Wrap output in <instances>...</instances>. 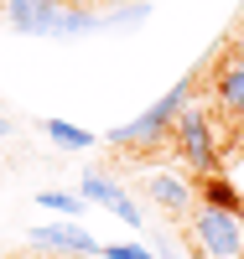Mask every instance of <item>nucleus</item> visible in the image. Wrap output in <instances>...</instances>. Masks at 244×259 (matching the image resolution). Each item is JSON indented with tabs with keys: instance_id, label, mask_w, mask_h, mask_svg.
Here are the masks:
<instances>
[{
	"instance_id": "f257e3e1",
	"label": "nucleus",
	"mask_w": 244,
	"mask_h": 259,
	"mask_svg": "<svg viewBox=\"0 0 244 259\" xmlns=\"http://www.w3.org/2000/svg\"><path fill=\"white\" fill-rule=\"evenodd\" d=\"M192 89H197V73L177 78L171 89H166V94H161V99L146 109V114H135L130 124H120V130H109V145H115V150H146V145L166 140V135H171V124H177V114L187 109Z\"/></svg>"
},
{
	"instance_id": "f03ea898",
	"label": "nucleus",
	"mask_w": 244,
	"mask_h": 259,
	"mask_svg": "<svg viewBox=\"0 0 244 259\" xmlns=\"http://www.w3.org/2000/svg\"><path fill=\"white\" fill-rule=\"evenodd\" d=\"M192 239H197V249L208 259H244V223H239V212L197 202L192 207Z\"/></svg>"
},
{
	"instance_id": "7ed1b4c3",
	"label": "nucleus",
	"mask_w": 244,
	"mask_h": 259,
	"mask_svg": "<svg viewBox=\"0 0 244 259\" xmlns=\"http://www.w3.org/2000/svg\"><path fill=\"white\" fill-rule=\"evenodd\" d=\"M171 145L177 156H182L197 177H208V171H218V140H213V124L203 109H182L171 124Z\"/></svg>"
},
{
	"instance_id": "20e7f679",
	"label": "nucleus",
	"mask_w": 244,
	"mask_h": 259,
	"mask_svg": "<svg viewBox=\"0 0 244 259\" xmlns=\"http://www.w3.org/2000/svg\"><path fill=\"white\" fill-rule=\"evenodd\" d=\"M26 244L31 249H52V254H68V259H99V239L88 228H78V223H42V228H31L26 233Z\"/></svg>"
},
{
	"instance_id": "39448f33",
	"label": "nucleus",
	"mask_w": 244,
	"mask_h": 259,
	"mask_svg": "<svg viewBox=\"0 0 244 259\" xmlns=\"http://www.w3.org/2000/svg\"><path fill=\"white\" fill-rule=\"evenodd\" d=\"M62 16H68L62 0H11V6H6L11 31H26V36H57Z\"/></svg>"
},
{
	"instance_id": "423d86ee",
	"label": "nucleus",
	"mask_w": 244,
	"mask_h": 259,
	"mask_svg": "<svg viewBox=\"0 0 244 259\" xmlns=\"http://www.w3.org/2000/svg\"><path fill=\"white\" fill-rule=\"evenodd\" d=\"M141 187H146V197L156 202V207L177 212V218H192V187L182 177H171V171H146Z\"/></svg>"
},
{
	"instance_id": "0eeeda50",
	"label": "nucleus",
	"mask_w": 244,
	"mask_h": 259,
	"mask_svg": "<svg viewBox=\"0 0 244 259\" xmlns=\"http://www.w3.org/2000/svg\"><path fill=\"white\" fill-rule=\"evenodd\" d=\"M213 94L224 104V114H244V52H224L213 78Z\"/></svg>"
},
{
	"instance_id": "6e6552de",
	"label": "nucleus",
	"mask_w": 244,
	"mask_h": 259,
	"mask_svg": "<svg viewBox=\"0 0 244 259\" xmlns=\"http://www.w3.org/2000/svg\"><path fill=\"white\" fill-rule=\"evenodd\" d=\"M197 197H203L208 207H224V212H244L239 202V187L224 177V171H208V177H197Z\"/></svg>"
},
{
	"instance_id": "1a4fd4ad",
	"label": "nucleus",
	"mask_w": 244,
	"mask_h": 259,
	"mask_svg": "<svg viewBox=\"0 0 244 259\" xmlns=\"http://www.w3.org/2000/svg\"><path fill=\"white\" fill-rule=\"evenodd\" d=\"M42 135H47L52 145H62V150H88V145H99V135H88V130H78V124H68V119H42Z\"/></svg>"
},
{
	"instance_id": "9d476101",
	"label": "nucleus",
	"mask_w": 244,
	"mask_h": 259,
	"mask_svg": "<svg viewBox=\"0 0 244 259\" xmlns=\"http://www.w3.org/2000/svg\"><path fill=\"white\" fill-rule=\"evenodd\" d=\"M120 192H125V187H120L115 177H104L99 166H94V171H83V197H88V202H104V207H109Z\"/></svg>"
},
{
	"instance_id": "9b49d317",
	"label": "nucleus",
	"mask_w": 244,
	"mask_h": 259,
	"mask_svg": "<svg viewBox=\"0 0 244 259\" xmlns=\"http://www.w3.org/2000/svg\"><path fill=\"white\" fill-rule=\"evenodd\" d=\"M37 202L42 207H52V212H83V192H37Z\"/></svg>"
},
{
	"instance_id": "f8f14e48",
	"label": "nucleus",
	"mask_w": 244,
	"mask_h": 259,
	"mask_svg": "<svg viewBox=\"0 0 244 259\" xmlns=\"http://www.w3.org/2000/svg\"><path fill=\"white\" fill-rule=\"evenodd\" d=\"M109 212H115L120 223H130V228H146V212L135 207V197H125V192H120L115 202H109Z\"/></svg>"
},
{
	"instance_id": "ddd939ff",
	"label": "nucleus",
	"mask_w": 244,
	"mask_h": 259,
	"mask_svg": "<svg viewBox=\"0 0 244 259\" xmlns=\"http://www.w3.org/2000/svg\"><path fill=\"white\" fill-rule=\"evenodd\" d=\"M99 259H156V254L141 249V244H104V249H99Z\"/></svg>"
},
{
	"instance_id": "4468645a",
	"label": "nucleus",
	"mask_w": 244,
	"mask_h": 259,
	"mask_svg": "<svg viewBox=\"0 0 244 259\" xmlns=\"http://www.w3.org/2000/svg\"><path fill=\"white\" fill-rule=\"evenodd\" d=\"M6 135H11V119H6V114H0V140H6Z\"/></svg>"
},
{
	"instance_id": "2eb2a0df",
	"label": "nucleus",
	"mask_w": 244,
	"mask_h": 259,
	"mask_svg": "<svg viewBox=\"0 0 244 259\" xmlns=\"http://www.w3.org/2000/svg\"><path fill=\"white\" fill-rule=\"evenodd\" d=\"M239 177H244V156H239Z\"/></svg>"
}]
</instances>
